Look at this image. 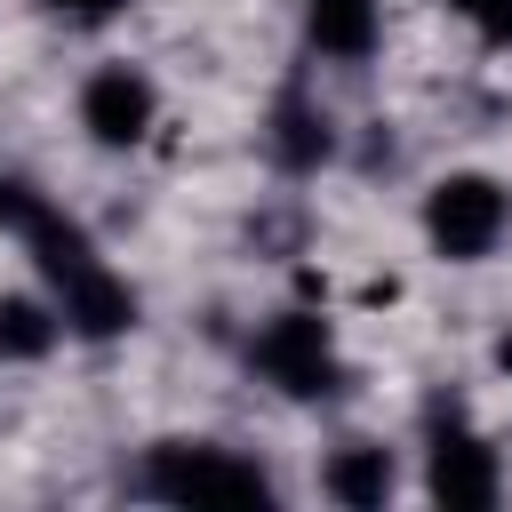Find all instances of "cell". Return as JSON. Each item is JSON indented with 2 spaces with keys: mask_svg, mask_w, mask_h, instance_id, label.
<instances>
[{
  "mask_svg": "<svg viewBox=\"0 0 512 512\" xmlns=\"http://www.w3.org/2000/svg\"><path fill=\"white\" fill-rule=\"evenodd\" d=\"M448 16H464L480 40H512V0H440Z\"/></svg>",
  "mask_w": 512,
  "mask_h": 512,
  "instance_id": "11",
  "label": "cell"
},
{
  "mask_svg": "<svg viewBox=\"0 0 512 512\" xmlns=\"http://www.w3.org/2000/svg\"><path fill=\"white\" fill-rule=\"evenodd\" d=\"M48 16H72V24H104V16H120L128 0H40Z\"/></svg>",
  "mask_w": 512,
  "mask_h": 512,
  "instance_id": "12",
  "label": "cell"
},
{
  "mask_svg": "<svg viewBox=\"0 0 512 512\" xmlns=\"http://www.w3.org/2000/svg\"><path fill=\"white\" fill-rule=\"evenodd\" d=\"M496 368H504V376H512V328H504V344H496Z\"/></svg>",
  "mask_w": 512,
  "mask_h": 512,
  "instance_id": "13",
  "label": "cell"
},
{
  "mask_svg": "<svg viewBox=\"0 0 512 512\" xmlns=\"http://www.w3.org/2000/svg\"><path fill=\"white\" fill-rule=\"evenodd\" d=\"M320 488H328L336 504H352V512H368V504H384V496H392V456H384L376 440H344V448L328 456V472H320Z\"/></svg>",
  "mask_w": 512,
  "mask_h": 512,
  "instance_id": "8",
  "label": "cell"
},
{
  "mask_svg": "<svg viewBox=\"0 0 512 512\" xmlns=\"http://www.w3.org/2000/svg\"><path fill=\"white\" fill-rule=\"evenodd\" d=\"M152 120H160V88H152L136 64H104V72H88V88H80V128H88L104 152L144 144Z\"/></svg>",
  "mask_w": 512,
  "mask_h": 512,
  "instance_id": "6",
  "label": "cell"
},
{
  "mask_svg": "<svg viewBox=\"0 0 512 512\" xmlns=\"http://www.w3.org/2000/svg\"><path fill=\"white\" fill-rule=\"evenodd\" d=\"M328 152H336V128H328V112H320L304 88H280V104H272V160H280L288 176H312Z\"/></svg>",
  "mask_w": 512,
  "mask_h": 512,
  "instance_id": "7",
  "label": "cell"
},
{
  "mask_svg": "<svg viewBox=\"0 0 512 512\" xmlns=\"http://www.w3.org/2000/svg\"><path fill=\"white\" fill-rule=\"evenodd\" d=\"M64 336V312L40 304V296H0V360H40L56 352Z\"/></svg>",
  "mask_w": 512,
  "mask_h": 512,
  "instance_id": "10",
  "label": "cell"
},
{
  "mask_svg": "<svg viewBox=\"0 0 512 512\" xmlns=\"http://www.w3.org/2000/svg\"><path fill=\"white\" fill-rule=\"evenodd\" d=\"M512 224V200L496 176H440L424 192V240L448 256V264H480Z\"/></svg>",
  "mask_w": 512,
  "mask_h": 512,
  "instance_id": "4",
  "label": "cell"
},
{
  "mask_svg": "<svg viewBox=\"0 0 512 512\" xmlns=\"http://www.w3.org/2000/svg\"><path fill=\"white\" fill-rule=\"evenodd\" d=\"M144 496H160V504H272V480L216 440H160L144 464Z\"/></svg>",
  "mask_w": 512,
  "mask_h": 512,
  "instance_id": "2",
  "label": "cell"
},
{
  "mask_svg": "<svg viewBox=\"0 0 512 512\" xmlns=\"http://www.w3.org/2000/svg\"><path fill=\"white\" fill-rule=\"evenodd\" d=\"M248 360L264 368V384H280L288 400H328L344 384V360H336V336L320 312H272L248 344Z\"/></svg>",
  "mask_w": 512,
  "mask_h": 512,
  "instance_id": "3",
  "label": "cell"
},
{
  "mask_svg": "<svg viewBox=\"0 0 512 512\" xmlns=\"http://www.w3.org/2000/svg\"><path fill=\"white\" fill-rule=\"evenodd\" d=\"M424 488H432L448 512H488V504H496V448H488L456 408H432V432H424Z\"/></svg>",
  "mask_w": 512,
  "mask_h": 512,
  "instance_id": "5",
  "label": "cell"
},
{
  "mask_svg": "<svg viewBox=\"0 0 512 512\" xmlns=\"http://www.w3.org/2000/svg\"><path fill=\"white\" fill-rule=\"evenodd\" d=\"M304 32L320 56H368L376 48V0H304Z\"/></svg>",
  "mask_w": 512,
  "mask_h": 512,
  "instance_id": "9",
  "label": "cell"
},
{
  "mask_svg": "<svg viewBox=\"0 0 512 512\" xmlns=\"http://www.w3.org/2000/svg\"><path fill=\"white\" fill-rule=\"evenodd\" d=\"M16 240L32 248V264L48 272V288H56V312H64V328L72 336H88V344H104V336H120V328H136V288L96 256V240L64 216V208H32L24 224H16Z\"/></svg>",
  "mask_w": 512,
  "mask_h": 512,
  "instance_id": "1",
  "label": "cell"
}]
</instances>
